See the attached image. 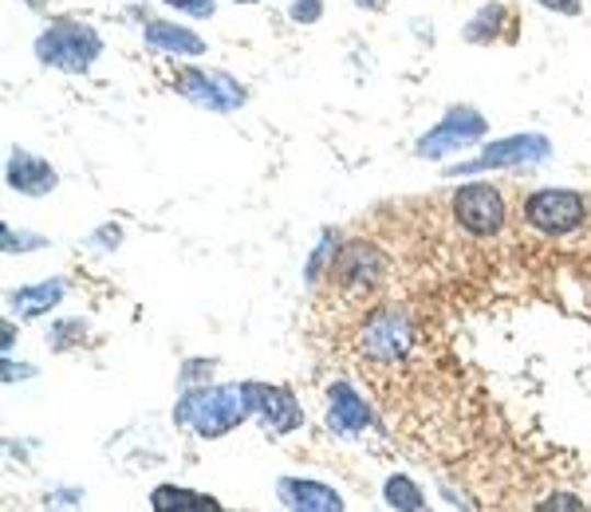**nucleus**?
I'll list each match as a JSON object with an SVG mask.
<instances>
[{"instance_id":"f257e3e1","label":"nucleus","mask_w":591,"mask_h":512,"mask_svg":"<svg viewBox=\"0 0 591 512\" xmlns=\"http://www.w3.org/2000/svg\"><path fill=\"white\" fill-rule=\"evenodd\" d=\"M249 407H245L241 383H205V387H190L178 395L174 402V425L190 430L202 442H217V437L234 434L237 425L249 422Z\"/></svg>"},{"instance_id":"f03ea898","label":"nucleus","mask_w":591,"mask_h":512,"mask_svg":"<svg viewBox=\"0 0 591 512\" xmlns=\"http://www.w3.org/2000/svg\"><path fill=\"white\" fill-rule=\"evenodd\" d=\"M32 52L44 68L64 71V76H88L95 59L103 56V36L83 20H56L39 32Z\"/></svg>"},{"instance_id":"7ed1b4c3","label":"nucleus","mask_w":591,"mask_h":512,"mask_svg":"<svg viewBox=\"0 0 591 512\" xmlns=\"http://www.w3.org/2000/svg\"><path fill=\"white\" fill-rule=\"evenodd\" d=\"M387 272H390V261L378 244L348 241L340 249V257H336V264H331L328 281H331V288L340 292L343 300L363 304V300H371L383 284H387Z\"/></svg>"},{"instance_id":"20e7f679","label":"nucleus","mask_w":591,"mask_h":512,"mask_svg":"<svg viewBox=\"0 0 591 512\" xmlns=\"http://www.w3.org/2000/svg\"><path fill=\"white\" fill-rule=\"evenodd\" d=\"M553 158V138L541 135V130H524V135L493 138V143L481 146V155L466 158V162L446 166L450 178H477L489 174V170H521V166H541Z\"/></svg>"},{"instance_id":"39448f33","label":"nucleus","mask_w":591,"mask_h":512,"mask_svg":"<svg viewBox=\"0 0 591 512\" xmlns=\"http://www.w3.org/2000/svg\"><path fill=\"white\" fill-rule=\"evenodd\" d=\"M414 351V316L402 304H387L375 308L363 328H359V355H367L371 363H402Z\"/></svg>"},{"instance_id":"423d86ee","label":"nucleus","mask_w":591,"mask_h":512,"mask_svg":"<svg viewBox=\"0 0 591 512\" xmlns=\"http://www.w3.org/2000/svg\"><path fill=\"white\" fill-rule=\"evenodd\" d=\"M485 135H489V118H485L477 106L457 103L430 126L427 135L418 138L414 158H422V162H442V158L457 155V150H466V146H477Z\"/></svg>"},{"instance_id":"0eeeda50","label":"nucleus","mask_w":591,"mask_h":512,"mask_svg":"<svg viewBox=\"0 0 591 512\" xmlns=\"http://www.w3.org/2000/svg\"><path fill=\"white\" fill-rule=\"evenodd\" d=\"M174 91L185 103L202 106V111H214V115H234L249 103V91L245 83H237L229 71L202 68V64H190V68L174 71Z\"/></svg>"},{"instance_id":"6e6552de","label":"nucleus","mask_w":591,"mask_h":512,"mask_svg":"<svg viewBox=\"0 0 591 512\" xmlns=\"http://www.w3.org/2000/svg\"><path fill=\"white\" fill-rule=\"evenodd\" d=\"M521 217L541 237H572L588 221V197L580 190H533L524 197Z\"/></svg>"},{"instance_id":"1a4fd4ad","label":"nucleus","mask_w":591,"mask_h":512,"mask_svg":"<svg viewBox=\"0 0 591 512\" xmlns=\"http://www.w3.org/2000/svg\"><path fill=\"white\" fill-rule=\"evenodd\" d=\"M450 213H454V221L462 225L469 237H477V241L497 237V232L504 229V217H509L501 190H497L493 182H481V178L457 185L454 202H450Z\"/></svg>"},{"instance_id":"9d476101","label":"nucleus","mask_w":591,"mask_h":512,"mask_svg":"<svg viewBox=\"0 0 591 512\" xmlns=\"http://www.w3.org/2000/svg\"><path fill=\"white\" fill-rule=\"evenodd\" d=\"M241 395H245V407H249L252 422L261 425L264 434L284 437V434H296V430L304 425V410L288 387L261 383V378H245Z\"/></svg>"},{"instance_id":"9b49d317","label":"nucleus","mask_w":591,"mask_h":512,"mask_svg":"<svg viewBox=\"0 0 591 512\" xmlns=\"http://www.w3.org/2000/svg\"><path fill=\"white\" fill-rule=\"evenodd\" d=\"M323 418H328L331 434L343 437V442H355L359 434H367L371 425H375L371 402L351 387L348 378H336L328 387V410H323Z\"/></svg>"},{"instance_id":"f8f14e48","label":"nucleus","mask_w":591,"mask_h":512,"mask_svg":"<svg viewBox=\"0 0 591 512\" xmlns=\"http://www.w3.org/2000/svg\"><path fill=\"white\" fill-rule=\"evenodd\" d=\"M4 182H9V190L20 197H48L59 185V174L48 158L32 155L24 146H12L9 162H4Z\"/></svg>"},{"instance_id":"ddd939ff","label":"nucleus","mask_w":591,"mask_h":512,"mask_svg":"<svg viewBox=\"0 0 591 512\" xmlns=\"http://www.w3.org/2000/svg\"><path fill=\"white\" fill-rule=\"evenodd\" d=\"M276 501L292 512H343V497L331 485L311 481V477H281Z\"/></svg>"},{"instance_id":"4468645a","label":"nucleus","mask_w":591,"mask_h":512,"mask_svg":"<svg viewBox=\"0 0 591 512\" xmlns=\"http://www.w3.org/2000/svg\"><path fill=\"white\" fill-rule=\"evenodd\" d=\"M143 39L150 52H162V56H174V59H197L209 52L205 36H197L194 29H185L178 20H150L143 29Z\"/></svg>"},{"instance_id":"2eb2a0df","label":"nucleus","mask_w":591,"mask_h":512,"mask_svg":"<svg viewBox=\"0 0 591 512\" xmlns=\"http://www.w3.org/2000/svg\"><path fill=\"white\" fill-rule=\"evenodd\" d=\"M64 296H68V284L59 281V276L39 281V284H24V288L9 292V311L20 319H39V316H48V311H56Z\"/></svg>"},{"instance_id":"dca6fc26","label":"nucleus","mask_w":591,"mask_h":512,"mask_svg":"<svg viewBox=\"0 0 591 512\" xmlns=\"http://www.w3.org/2000/svg\"><path fill=\"white\" fill-rule=\"evenodd\" d=\"M150 509L155 512H221V501L197 489H182V485H158L150 493Z\"/></svg>"},{"instance_id":"f3484780","label":"nucleus","mask_w":591,"mask_h":512,"mask_svg":"<svg viewBox=\"0 0 591 512\" xmlns=\"http://www.w3.org/2000/svg\"><path fill=\"white\" fill-rule=\"evenodd\" d=\"M504 24H509V9H504L501 0H493V4H481V9L466 20L462 39H466V44H493V39H501Z\"/></svg>"},{"instance_id":"a211bd4d","label":"nucleus","mask_w":591,"mask_h":512,"mask_svg":"<svg viewBox=\"0 0 591 512\" xmlns=\"http://www.w3.org/2000/svg\"><path fill=\"white\" fill-rule=\"evenodd\" d=\"M383 504L398 512H422L427 509V493H422L407 474H390L387 481H383Z\"/></svg>"},{"instance_id":"6ab92c4d","label":"nucleus","mask_w":591,"mask_h":512,"mask_svg":"<svg viewBox=\"0 0 591 512\" xmlns=\"http://www.w3.org/2000/svg\"><path fill=\"white\" fill-rule=\"evenodd\" d=\"M340 249H343L340 232H336V229H323V232H320V241H316V249H311V257H308L304 281H308V284L328 281V272H331V264H336V257H340Z\"/></svg>"},{"instance_id":"aec40b11","label":"nucleus","mask_w":591,"mask_h":512,"mask_svg":"<svg viewBox=\"0 0 591 512\" xmlns=\"http://www.w3.org/2000/svg\"><path fill=\"white\" fill-rule=\"evenodd\" d=\"M83 335H88V323H83L79 316L56 319V323H52V331H48V343H52V351H68V348H76Z\"/></svg>"},{"instance_id":"412c9836","label":"nucleus","mask_w":591,"mask_h":512,"mask_svg":"<svg viewBox=\"0 0 591 512\" xmlns=\"http://www.w3.org/2000/svg\"><path fill=\"white\" fill-rule=\"evenodd\" d=\"M214 359H185L182 363V375H178V387L190 390V387H205V383H214Z\"/></svg>"},{"instance_id":"4be33fe9","label":"nucleus","mask_w":591,"mask_h":512,"mask_svg":"<svg viewBox=\"0 0 591 512\" xmlns=\"http://www.w3.org/2000/svg\"><path fill=\"white\" fill-rule=\"evenodd\" d=\"M4 252H32V249H48V241L44 237H36V232H20L12 229V225H4Z\"/></svg>"},{"instance_id":"5701e85b","label":"nucleus","mask_w":591,"mask_h":512,"mask_svg":"<svg viewBox=\"0 0 591 512\" xmlns=\"http://www.w3.org/2000/svg\"><path fill=\"white\" fill-rule=\"evenodd\" d=\"M162 4L174 12H185V16H194V20H209L217 12V0H162Z\"/></svg>"},{"instance_id":"b1692460","label":"nucleus","mask_w":591,"mask_h":512,"mask_svg":"<svg viewBox=\"0 0 591 512\" xmlns=\"http://www.w3.org/2000/svg\"><path fill=\"white\" fill-rule=\"evenodd\" d=\"M288 16L300 24V29H308V24H320L323 16V0H292Z\"/></svg>"},{"instance_id":"393cba45","label":"nucleus","mask_w":591,"mask_h":512,"mask_svg":"<svg viewBox=\"0 0 591 512\" xmlns=\"http://www.w3.org/2000/svg\"><path fill=\"white\" fill-rule=\"evenodd\" d=\"M88 244L95 252H115L118 244H123V229H118V225H99V229L88 237Z\"/></svg>"},{"instance_id":"a878e982","label":"nucleus","mask_w":591,"mask_h":512,"mask_svg":"<svg viewBox=\"0 0 591 512\" xmlns=\"http://www.w3.org/2000/svg\"><path fill=\"white\" fill-rule=\"evenodd\" d=\"M533 4H541L548 12H560V16H580L583 12V0H533Z\"/></svg>"},{"instance_id":"bb28decb","label":"nucleus","mask_w":591,"mask_h":512,"mask_svg":"<svg viewBox=\"0 0 591 512\" xmlns=\"http://www.w3.org/2000/svg\"><path fill=\"white\" fill-rule=\"evenodd\" d=\"M48 504H56V509H79L83 504V489H59V493L48 497Z\"/></svg>"},{"instance_id":"cd10ccee","label":"nucleus","mask_w":591,"mask_h":512,"mask_svg":"<svg viewBox=\"0 0 591 512\" xmlns=\"http://www.w3.org/2000/svg\"><path fill=\"white\" fill-rule=\"evenodd\" d=\"M36 375V367H29V363H12L9 355H4V383H24V378Z\"/></svg>"},{"instance_id":"c85d7f7f","label":"nucleus","mask_w":591,"mask_h":512,"mask_svg":"<svg viewBox=\"0 0 591 512\" xmlns=\"http://www.w3.org/2000/svg\"><path fill=\"white\" fill-rule=\"evenodd\" d=\"M0 339H4V343H0V348H4V355H12V319H4V323H0Z\"/></svg>"},{"instance_id":"c756f323","label":"nucleus","mask_w":591,"mask_h":512,"mask_svg":"<svg viewBox=\"0 0 591 512\" xmlns=\"http://www.w3.org/2000/svg\"><path fill=\"white\" fill-rule=\"evenodd\" d=\"M359 9H367V12H378L383 9V4H387V0H355Z\"/></svg>"},{"instance_id":"7c9ffc66","label":"nucleus","mask_w":591,"mask_h":512,"mask_svg":"<svg viewBox=\"0 0 591 512\" xmlns=\"http://www.w3.org/2000/svg\"><path fill=\"white\" fill-rule=\"evenodd\" d=\"M24 4H29L32 12H39V9H44V0H24Z\"/></svg>"},{"instance_id":"2f4dec72","label":"nucleus","mask_w":591,"mask_h":512,"mask_svg":"<svg viewBox=\"0 0 591 512\" xmlns=\"http://www.w3.org/2000/svg\"><path fill=\"white\" fill-rule=\"evenodd\" d=\"M234 4H261V0H234Z\"/></svg>"}]
</instances>
